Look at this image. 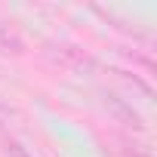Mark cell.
Listing matches in <instances>:
<instances>
[{"label":"cell","mask_w":157,"mask_h":157,"mask_svg":"<svg viewBox=\"0 0 157 157\" xmlns=\"http://www.w3.org/2000/svg\"><path fill=\"white\" fill-rule=\"evenodd\" d=\"M22 49H25V40L19 37V31L10 28V25H0V52H13V56H19Z\"/></svg>","instance_id":"6da1fadb"},{"label":"cell","mask_w":157,"mask_h":157,"mask_svg":"<svg viewBox=\"0 0 157 157\" xmlns=\"http://www.w3.org/2000/svg\"><path fill=\"white\" fill-rule=\"evenodd\" d=\"M6 154H10V157H34V154H31L22 142H16V139H6Z\"/></svg>","instance_id":"7a4b0ae2"}]
</instances>
